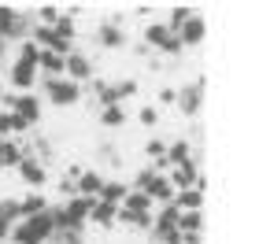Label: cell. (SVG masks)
Listing matches in <instances>:
<instances>
[{"instance_id":"obj_8","label":"cell","mask_w":259,"mask_h":244,"mask_svg":"<svg viewBox=\"0 0 259 244\" xmlns=\"http://www.w3.org/2000/svg\"><path fill=\"white\" fill-rule=\"evenodd\" d=\"M126 196H130V189L126 185H119V181H104V192H100V204H108V207H119L126 204Z\"/></svg>"},{"instance_id":"obj_4","label":"cell","mask_w":259,"mask_h":244,"mask_svg":"<svg viewBox=\"0 0 259 244\" xmlns=\"http://www.w3.org/2000/svg\"><path fill=\"white\" fill-rule=\"evenodd\" d=\"M145 41L156 44L159 52H178L182 48V37L170 30V22H152V26L145 30Z\"/></svg>"},{"instance_id":"obj_12","label":"cell","mask_w":259,"mask_h":244,"mask_svg":"<svg viewBox=\"0 0 259 244\" xmlns=\"http://www.w3.org/2000/svg\"><path fill=\"white\" fill-rule=\"evenodd\" d=\"M11 133H15V119H11V111H0V137L8 141Z\"/></svg>"},{"instance_id":"obj_15","label":"cell","mask_w":259,"mask_h":244,"mask_svg":"<svg viewBox=\"0 0 259 244\" xmlns=\"http://www.w3.org/2000/svg\"><path fill=\"white\" fill-rule=\"evenodd\" d=\"M141 119H145V122L152 126V122H156V108H145V111H141Z\"/></svg>"},{"instance_id":"obj_13","label":"cell","mask_w":259,"mask_h":244,"mask_svg":"<svg viewBox=\"0 0 259 244\" xmlns=\"http://www.w3.org/2000/svg\"><path fill=\"white\" fill-rule=\"evenodd\" d=\"M100 41H104V44H119V41H122V33H119V30H111V26H104V30H100Z\"/></svg>"},{"instance_id":"obj_16","label":"cell","mask_w":259,"mask_h":244,"mask_svg":"<svg viewBox=\"0 0 259 244\" xmlns=\"http://www.w3.org/2000/svg\"><path fill=\"white\" fill-rule=\"evenodd\" d=\"M4 52H8V41H4V37H0V56H4Z\"/></svg>"},{"instance_id":"obj_10","label":"cell","mask_w":259,"mask_h":244,"mask_svg":"<svg viewBox=\"0 0 259 244\" xmlns=\"http://www.w3.org/2000/svg\"><path fill=\"white\" fill-rule=\"evenodd\" d=\"M200 204H204V189L174 192V207H178V211H200Z\"/></svg>"},{"instance_id":"obj_9","label":"cell","mask_w":259,"mask_h":244,"mask_svg":"<svg viewBox=\"0 0 259 244\" xmlns=\"http://www.w3.org/2000/svg\"><path fill=\"white\" fill-rule=\"evenodd\" d=\"M19 207H22V218H33V215L49 211V200H45V192H26L19 200Z\"/></svg>"},{"instance_id":"obj_3","label":"cell","mask_w":259,"mask_h":244,"mask_svg":"<svg viewBox=\"0 0 259 244\" xmlns=\"http://www.w3.org/2000/svg\"><path fill=\"white\" fill-rule=\"evenodd\" d=\"M45 100H49L52 108H74L81 100V85L70 81L67 74L63 78H45Z\"/></svg>"},{"instance_id":"obj_14","label":"cell","mask_w":259,"mask_h":244,"mask_svg":"<svg viewBox=\"0 0 259 244\" xmlns=\"http://www.w3.org/2000/svg\"><path fill=\"white\" fill-rule=\"evenodd\" d=\"M200 100V85H189V92H185V111H193Z\"/></svg>"},{"instance_id":"obj_7","label":"cell","mask_w":259,"mask_h":244,"mask_svg":"<svg viewBox=\"0 0 259 244\" xmlns=\"http://www.w3.org/2000/svg\"><path fill=\"white\" fill-rule=\"evenodd\" d=\"M89 74H93V63H89L81 52H70V56H67V78L81 85V81H85Z\"/></svg>"},{"instance_id":"obj_11","label":"cell","mask_w":259,"mask_h":244,"mask_svg":"<svg viewBox=\"0 0 259 244\" xmlns=\"http://www.w3.org/2000/svg\"><path fill=\"white\" fill-rule=\"evenodd\" d=\"M122 119H126V115H122L119 104H111V108L100 111V122H104V126H122Z\"/></svg>"},{"instance_id":"obj_17","label":"cell","mask_w":259,"mask_h":244,"mask_svg":"<svg viewBox=\"0 0 259 244\" xmlns=\"http://www.w3.org/2000/svg\"><path fill=\"white\" fill-rule=\"evenodd\" d=\"M0 108H4V81H0Z\"/></svg>"},{"instance_id":"obj_6","label":"cell","mask_w":259,"mask_h":244,"mask_svg":"<svg viewBox=\"0 0 259 244\" xmlns=\"http://www.w3.org/2000/svg\"><path fill=\"white\" fill-rule=\"evenodd\" d=\"M19 178L30 185L33 192H41V185L49 181V174H45V167H41V159H33V156H22V163H19Z\"/></svg>"},{"instance_id":"obj_1","label":"cell","mask_w":259,"mask_h":244,"mask_svg":"<svg viewBox=\"0 0 259 244\" xmlns=\"http://www.w3.org/2000/svg\"><path fill=\"white\" fill-rule=\"evenodd\" d=\"M56 237V215L52 207L33 218H22V222L15 226V233H11V244H49Z\"/></svg>"},{"instance_id":"obj_5","label":"cell","mask_w":259,"mask_h":244,"mask_svg":"<svg viewBox=\"0 0 259 244\" xmlns=\"http://www.w3.org/2000/svg\"><path fill=\"white\" fill-rule=\"evenodd\" d=\"M37 74H41L37 63L15 60V63H11V85H15V92H33V85H37Z\"/></svg>"},{"instance_id":"obj_2","label":"cell","mask_w":259,"mask_h":244,"mask_svg":"<svg viewBox=\"0 0 259 244\" xmlns=\"http://www.w3.org/2000/svg\"><path fill=\"white\" fill-rule=\"evenodd\" d=\"M0 111H11L15 133H22L41 119V100H37V92H4V108Z\"/></svg>"}]
</instances>
